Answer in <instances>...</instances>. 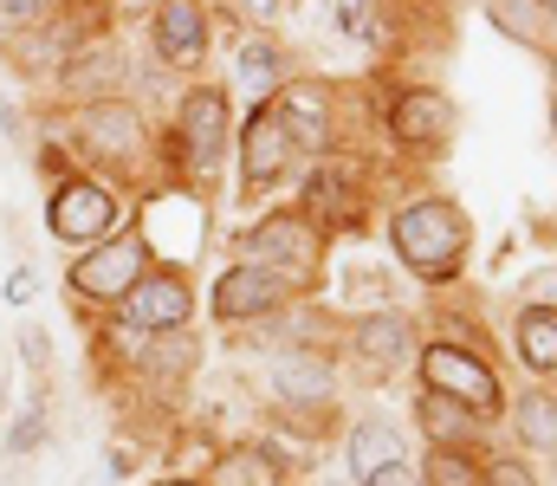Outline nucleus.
Wrapping results in <instances>:
<instances>
[{
    "label": "nucleus",
    "mask_w": 557,
    "mask_h": 486,
    "mask_svg": "<svg viewBox=\"0 0 557 486\" xmlns=\"http://www.w3.org/2000/svg\"><path fill=\"white\" fill-rule=\"evenodd\" d=\"M240 162H247V188H267V182L285 175L292 144H285V124H278L273 104H260V111L247 117V130H240Z\"/></svg>",
    "instance_id": "12"
},
{
    "label": "nucleus",
    "mask_w": 557,
    "mask_h": 486,
    "mask_svg": "<svg viewBox=\"0 0 557 486\" xmlns=\"http://www.w3.org/2000/svg\"><path fill=\"white\" fill-rule=\"evenodd\" d=\"M519 441L525 448H539V454H557V396L545 389H532V396H519Z\"/></svg>",
    "instance_id": "22"
},
{
    "label": "nucleus",
    "mask_w": 557,
    "mask_h": 486,
    "mask_svg": "<svg viewBox=\"0 0 557 486\" xmlns=\"http://www.w3.org/2000/svg\"><path fill=\"white\" fill-rule=\"evenodd\" d=\"M188 319H195V292L182 279H169V273H149L137 292L124 299V324L131 331H149V337H169V331H182Z\"/></svg>",
    "instance_id": "7"
},
{
    "label": "nucleus",
    "mask_w": 557,
    "mask_h": 486,
    "mask_svg": "<svg viewBox=\"0 0 557 486\" xmlns=\"http://www.w3.org/2000/svg\"><path fill=\"white\" fill-rule=\"evenodd\" d=\"M221 144H227V98L221 91H188L182 98V150L195 169H214L221 162Z\"/></svg>",
    "instance_id": "10"
},
{
    "label": "nucleus",
    "mask_w": 557,
    "mask_h": 486,
    "mask_svg": "<svg viewBox=\"0 0 557 486\" xmlns=\"http://www.w3.org/2000/svg\"><path fill=\"white\" fill-rule=\"evenodd\" d=\"M416 415H421V428L434 435V448H467V441H473V428H480L467 402H454V396H434V389L416 402Z\"/></svg>",
    "instance_id": "18"
},
{
    "label": "nucleus",
    "mask_w": 557,
    "mask_h": 486,
    "mask_svg": "<svg viewBox=\"0 0 557 486\" xmlns=\"http://www.w3.org/2000/svg\"><path fill=\"white\" fill-rule=\"evenodd\" d=\"M389 461H403V435H396L389 422H357L350 441H344V468H350V481H370V474H383Z\"/></svg>",
    "instance_id": "17"
},
{
    "label": "nucleus",
    "mask_w": 557,
    "mask_h": 486,
    "mask_svg": "<svg viewBox=\"0 0 557 486\" xmlns=\"http://www.w3.org/2000/svg\"><path fill=\"white\" fill-rule=\"evenodd\" d=\"M486 486H539V481H532L519 461H493V468H486Z\"/></svg>",
    "instance_id": "26"
},
{
    "label": "nucleus",
    "mask_w": 557,
    "mask_h": 486,
    "mask_svg": "<svg viewBox=\"0 0 557 486\" xmlns=\"http://www.w3.org/2000/svg\"><path fill=\"white\" fill-rule=\"evenodd\" d=\"M247 260L267 266L285 286H292V279L305 286V279L318 273V234H311L298 214H273V221H260V227L247 234Z\"/></svg>",
    "instance_id": "3"
},
{
    "label": "nucleus",
    "mask_w": 557,
    "mask_h": 486,
    "mask_svg": "<svg viewBox=\"0 0 557 486\" xmlns=\"http://www.w3.org/2000/svg\"><path fill=\"white\" fill-rule=\"evenodd\" d=\"M46 221H52L59 240H72V247H98V240L117 234V201H111L98 182H65V188L52 195Z\"/></svg>",
    "instance_id": "5"
},
{
    "label": "nucleus",
    "mask_w": 557,
    "mask_h": 486,
    "mask_svg": "<svg viewBox=\"0 0 557 486\" xmlns=\"http://www.w3.org/2000/svg\"><path fill=\"white\" fill-rule=\"evenodd\" d=\"M78 137H85V150H98L104 162H124L131 169L143 157V111L124 104V98H91L78 111Z\"/></svg>",
    "instance_id": "6"
},
{
    "label": "nucleus",
    "mask_w": 557,
    "mask_h": 486,
    "mask_svg": "<svg viewBox=\"0 0 557 486\" xmlns=\"http://www.w3.org/2000/svg\"><path fill=\"white\" fill-rule=\"evenodd\" d=\"M447 130H454V104L441 91H403L389 104V137L409 144V150H434Z\"/></svg>",
    "instance_id": "11"
},
{
    "label": "nucleus",
    "mask_w": 557,
    "mask_h": 486,
    "mask_svg": "<svg viewBox=\"0 0 557 486\" xmlns=\"http://www.w3.org/2000/svg\"><path fill=\"white\" fill-rule=\"evenodd\" d=\"M273 111H278V124H285V144H292V150L318 157V150L331 144V111H324V91L298 85V91H285V98H278Z\"/></svg>",
    "instance_id": "14"
},
{
    "label": "nucleus",
    "mask_w": 557,
    "mask_h": 486,
    "mask_svg": "<svg viewBox=\"0 0 557 486\" xmlns=\"http://www.w3.org/2000/svg\"><path fill=\"white\" fill-rule=\"evenodd\" d=\"M247 13H273V0H247Z\"/></svg>",
    "instance_id": "28"
},
{
    "label": "nucleus",
    "mask_w": 557,
    "mask_h": 486,
    "mask_svg": "<svg viewBox=\"0 0 557 486\" xmlns=\"http://www.w3.org/2000/svg\"><path fill=\"white\" fill-rule=\"evenodd\" d=\"M389 240H396V260H403L416 279H454L460 260H467V214H460L454 201L428 195V201H409V208L396 214Z\"/></svg>",
    "instance_id": "1"
},
{
    "label": "nucleus",
    "mask_w": 557,
    "mask_h": 486,
    "mask_svg": "<svg viewBox=\"0 0 557 486\" xmlns=\"http://www.w3.org/2000/svg\"><path fill=\"white\" fill-rule=\"evenodd\" d=\"M143 266H149V247H143L137 234H111V240H98L72 266V292H85V299H131L149 279Z\"/></svg>",
    "instance_id": "2"
},
{
    "label": "nucleus",
    "mask_w": 557,
    "mask_h": 486,
    "mask_svg": "<svg viewBox=\"0 0 557 486\" xmlns=\"http://www.w3.org/2000/svg\"><path fill=\"white\" fill-rule=\"evenodd\" d=\"M480 481H486V468L467 448H428V461H421V486H480Z\"/></svg>",
    "instance_id": "23"
},
{
    "label": "nucleus",
    "mask_w": 557,
    "mask_h": 486,
    "mask_svg": "<svg viewBox=\"0 0 557 486\" xmlns=\"http://www.w3.org/2000/svg\"><path fill=\"white\" fill-rule=\"evenodd\" d=\"M519 357H525L532 370H557V306L519 312Z\"/></svg>",
    "instance_id": "21"
},
{
    "label": "nucleus",
    "mask_w": 557,
    "mask_h": 486,
    "mask_svg": "<svg viewBox=\"0 0 557 486\" xmlns=\"http://www.w3.org/2000/svg\"><path fill=\"white\" fill-rule=\"evenodd\" d=\"M350 344H357V357H363V363L396 370V363L409 357V344H416V324L403 319V312H370V319L350 331Z\"/></svg>",
    "instance_id": "15"
},
{
    "label": "nucleus",
    "mask_w": 557,
    "mask_h": 486,
    "mask_svg": "<svg viewBox=\"0 0 557 486\" xmlns=\"http://www.w3.org/2000/svg\"><path fill=\"white\" fill-rule=\"evenodd\" d=\"M65 0H0V26H33L46 13H59Z\"/></svg>",
    "instance_id": "25"
},
{
    "label": "nucleus",
    "mask_w": 557,
    "mask_h": 486,
    "mask_svg": "<svg viewBox=\"0 0 557 486\" xmlns=\"http://www.w3.org/2000/svg\"><path fill=\"white\" fill-rule=\"evenodd\" d=\"M545 7H552V13H557V0H545Z\"/></svg>",
    "instance_id": "30"
},
{
    "label": "nucleus",
    "mask_w": 557,
    "mask_h": 486,
    "mask_svg": "<svg viewBox=\"0 0 557 486\" xmlns=\"http://www.w3.org/2000/svg\"><path fill=\"white\" fill-rule=\"evenodd\" d=\"M234 78H240V98H267L278 78H285V59H278L273 39H247L234 52Z\"/></svg>",
    "instance_id": "19"
},
{
    "label": "nucleus",
    "mask_w": 557,
    "mask_h": 486,
    "mask_svg": "<svg viewBox=\"0 0 557 486\" xmlns=\"http://www.w3.org/2000/svg\"><path fill=\"white\" fill-rule=\"evenodd\" d=\"M421 376H428L434 396H454L467 409H499V376L473 350H460V344H428L421 350Z\"/></svg>",
    "instance_id": "4"
},
{
    "label": "nucleus",
    "mask_w": 557,
    "mask_h": 486,
    "mask_svg": "<svg viewBox=\"0 0 557 486\" xmlns=\"http://www.w3.org/2000/svg\"><path fill=\"white\" fill-rule=\"evenodd\" d=\"M305 214L324 221V227H357L363 195H357V182L344 175V162H318V169H311V182H305Z\"/></svg>",
    "instance_id": "13"
},
{
    "label": "nucleus",
    "mask_w": 557,
    "mask_h": 486,
    "mask_svg": "<svg viewBox=\"0 0 557 486\" xmlns=\"http://www.w3.org/2000/svg\"><path fill=\"white\" fill-rule=\"evenodd\" d=\"M162 486H195V481H162Z\"/></svg>",
    "instance_id": "29"
},
{
    "label": "nucleus",
    "mask_w": 557,
    "mask_h": 486,
    "mask_svg": "<svg viewBox=\"0 0 557 486\" xmlns=\"http://www.w3.org/2000/svg\"><path fill=\"white\" fill-rule=\"evenodd\" d=\"M486 13H493V26H499L506 39H519V46H532V52H557V13L545 0H493Z\"/></svg>",
    "instance_id": "16"
},
{
    "label": "nucleus",
    "mask_w": 557,
    "mask_h": 486,
    "mask_svg": "<svg viewBox=\"0 0 557 486\" xmlns=\"http://www.w3.org/2000/svg\"><path fill=\"white\" fill-rule=\"evenodd\" d=\"M156 52H162V65H201V52H208V13H201V0H162L156 7Z\"/></svg>",
    "instance_id": "9"
},
{
    "label": "nucleus",
    "mask_w": 557,
    "mask_h": 486,
    "mask_svg": "<svg viewBox=\"0 0 557 486\" xmlns=\"http://www.w3.org/2000/svg\"><path fill=\"white\" fill-rule=\"evenodd\" d=\"M117 78H124L117 65H85V59L65 65V85H72V91H104V85H117Z\"/></svg>",
    "instance_id": "24"
},
{
    "label": "nucleus",
    "mask_w": 557,
    "mask_h": 486,
    "mask_svg": "<svg viewBox=\"0 0 557 486\" xmlns=\"http://www.w3.org/2000/svg\"><path fill=\"white\" fill-rule=\"evenodd\" d=\"M363 486H421V474H416V468H409V461H389L383 474H370V481H363Z\"/></svg>",
    "instance_id": "27"
},
{
    "label": "nucleus",
    "mask_w": 557,
    "mask_h": 486,
    "mask_svg": "<svg viewBox=\"0 0 557 486\" xmlns=\"http://www.w3.org/2000/svg\"><path fill=\"white\" fill-rule=\"evenodd\" d=\"M285 279H273L267 266H227L221 273V286H214V319H227V324H240V319H267V312H278L285 306Z\"/></svg>",
    "instance_id": "8"
},
{
    "label": "nucleus",
    "mask_w": 557,
    "mask_h": 486,
    "mask_svg": "<svg viewBox=\"0 0 557 486\" xmlns=\"http://www.w3.org/2000/svg\"><path fill=\"white\" fill-rule=\"evenodd\" d=\"M273 389L285 402H324V396H331V370H324L318 357H278Z\"/></svg>",
    "instance_id": "20"
}]
</instances>
